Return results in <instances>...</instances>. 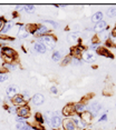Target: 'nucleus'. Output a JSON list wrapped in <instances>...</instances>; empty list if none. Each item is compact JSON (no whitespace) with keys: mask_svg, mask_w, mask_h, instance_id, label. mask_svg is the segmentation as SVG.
I'll list each match as a JSON object with an SVG mask.
<instances>
[{"mask_svg":"<svg viewBox=\"0 0 116 130\" xmlns=\"http://www.w3.org/2000/svg\"><path fill=\"white\" fill-rule=\"evenodd\" d=\"M51 58H53V60L55 61V62H58V61L61 59V54L59 51H54Z\"/></svg>","mask_w":116,"mask_h":130,"instance_id":"nucleus-22","label":"nucleus"},{"mask_svg":"<svg viewBox=\"0 0 116 130\" xmlns=\"http://www.w3.org/2000/svg\"><path fill=\"white\" fill-rule=\"evenodd\" d=\"M34 49H35L36 52H38V54H45V52L47 51L46 46H45L44 43L39 42V41H38V42H36L34 45Z\"/></svg>","mask_w":116,"mask_h":130,"instance_id":"nucleus-12","label":"nucleus"},{"mask_svg":"<svg viewBox=\"0 0 116 130\" xmlns=\"http://www.w3.org/2000/svg\"><path fill=\"white\" fill-rule=\"evenodd\" d=\"M6 94L8 96L9 99H11L14 96H16V94H17V87L15 85L8 86L7 89H6Z\"/></svg>","mask_w":116,"mask_h":130,"instance_id":"nucleus-9","label":"nucleus"},{"mask_svg":"<svg viewBox=\"0 0 116 130\" xmlns=\"http://www.w3.org/2000/svg\"><path fill=\"white\" fill-rule=\"evenodd\" d=\"M39 42L44 43L46 46V48L49 49H54L56 47V43H57V40L56 38L53 36V35H45V36L39 38Z\"/></svg>","mask_w":116,"mask_h":130,"instance_id":"nucleus-1","label":"nucleus"},{"mask_svg":"<svg viewBox=\"0 0 116 130\" xmlns=\"http://www.w3.org/2000/svg\"><path fill=\"white\" fill-rule=\"evenodd\" d=\"M107 120V115L106 113H103L102 116H100V118L98 119V122H102V121H106Z\"/></svg>","mask_w":116,"mask_h":130,"instance_id":"nucleus-34","label":"nucleus"},{"mask_svg":"<svg viewBox=\"0 0 116 130\" xmlns=\"http://www.w3.org/2000/svg\"><path fill=\"white\" fill-rule=\"evenodd\" d=\"M103 17H104V13L100 12V11H97V12H95L93 16H92V21L93 22H99L103 20Z\"/></svg>","mask_w":116,"mask_h":130,"instance_id":"nucleus-18","label":"nucleus"},{"mask_svg":"<svg viewBox=\"0 0 116 130\" xmlns=\"http://www.w3.org/2000/svg\"><path fill=\"white\" fill-rule=\"evenodd\" d=\"M77 38H78V34H75V32H73V34L69 35V37H68V40L71 41V42H75Z\"/></svg>","mask_w":116,"mask_h":130,"instance_id":"nucleus-27","label":"nucleus"},{"mask_svg":"<svg viewBox=\"0 0 116 130\" xmlns=\"http://www.w3.org/2000/svg\"><path fill=\"white\" fill-rule=\"evenodd\" d=\"M29 32L27 31V29H26V26H20L19 27V31H18V37L20 38V39H26V38H28L29 36Z\"/></svg>","mask_w":116,"mask_h":130,"instance_id":"nucleus-14","label":"nucleus"},{"mask_svg":"<svg viewBox=\"0 0 116 130\" xmlns=\"http://www.w3.org/2000/svg\"><path fill=\"white\" fill-rule=\"evenodd\" d=\"M49 90H50V92H51V93H54V94L58 93V89H57V87H56V86H51Z\"/></svg>","mask_w":116,"mask_h":130,"instance_id":"nucleus-33","label":"nucleus"},{"mask_svg":"<svg viewBox=\"0 0 116 130\" xmlns=\"http://www.w3.org/2000/svg\"><path fill=\"white\" fill-rule=\"evenodd\" d=\"M97 54L100 55V56H105V57H108V58H113V55L109 54V51H108L107 49H105V48L98 49V50H97Z\"/></svg>","mask_w":116,"mask_h":130,"instance_id":"nucleus-20","label":"nucleus"},{"mask_svg":"<svg viewBox=\"0 0 116 130\" xmlns=\"http://www.w3.org/2000/svg\"><path fill=\"white\" fill-rule=\"evenodd\" d=\"M106 28H107V22L104 21V20H102V21H99V22L96 23V26L94 27L93 30L95 32H103Z\"/></svg>","mask_w":116,"mask_h":130,"instance_id":"nucleus-10","label":"nucleus"},{"mask_svg":"<svg viewBox=\"0 0 116 130\" xmlns=\"http://www.w3.org/2000/svg\"><path fill=\"white\" fill-rule=\"evenodd\" d=\"M71 61V58L70 57H66V58H64V60H62V62H61V66H66V64H68Z\"/></svg>","mask_w":116,"mask_h":130,"instance_id":"nucleus-32","label":"nucleus"},{"mask_svg":"<svg viewBox=\"0 0 116 130\" xmlns=\"http://www.w3.org/2000/svg\"><path fill=\"white\" fill-rule=\"evenodd\" d=\"M44 21L47 22L48 25H51L54 28H58V27H59V23L56 22V21H53V20H44Z\"/></svg>","mask_w":116,"mask_h":130,"instance_id":"nucleus-28","label":"nucleus"},{"mask_svg":"<svg viewBox=\"0 0 116 130\" xmlns=\"http://www.w3.org/2000/svg\"><path fill=\"white\" fill-rule=\"evenodd\" d=\"M83 58L85 59V61L87 62H94L95 61V56L92 52H83Z\"/></svg>","mask_w":116,"mask_h":130,"instance_id":"nucleus-19","label":"nucleus"},{"mask_svg":"<svg viewBox=\"0 0 116 130\" xmlns=\"http://www.w3.org/2000/svg\"><path fill=\"white\" fill-rule=\"evenodd\" d=\"M107 16L109 18H114L116 17V7H111L107 9Z\"/></svg>","mask_w":116,"mask_h":130,"instance_id":"nucleus-21","label":"nucleus"},{"mask_svg":"<svg viewBox=\"0 0 116 130\" xmlns=\"http://www.w3.org/2000/svg\"><path fill=\"white\" fill-rule=\"evenodd\" d=\"M16 112H17L18 117H23L27 119V118L30 116V108H29V106H27V105H22L17 109Z\"/></svg>","mask_w":116,"mask_h":130,"instance_id":"nucleus-3","label":"nucleus"},{"mask_svg":"<svg viewBox=\"0 0 116 130\" xmlns=\"http://www.w3.org/2000/svg\"><path fill=\"white\" fill-rule=\"evenodd\" d=\"M62 127L65 130H76V125L71 118H66L65 120H62Z\"/></svg>","mask_w":116,"mask_h":130,"instance_id":"nucleus-5","label":"nucleus"},{"mask_svg":"<svg viewBox=\"0 0 116 130\" xmlns=\"http://www.w3.org/2000/svg\"><path fill=\"white\" fill-rule=\"evenodd\" d=\"M112 37H116V27L112 30Z\"/></svg>","mask_w":116,"mask_h":130,"instance_id":"nucleus-39","label":"nucleus"},{"mask_svg":"<svg viewBox=\"0 0 116 130\" xmlns=\"http://www.w3.org/2000/svg\"><path fill=\"white\" fill-rule=\"evenodd\" d=\"M49 125L53 126L54 128L58 129L59 127L62 125V119H61V117H60V116H53L51 118H50V120H49Z\"/></svg>","mask_w":116,"mask_h":130,"instance_id":"nucleus-6","label":"nucleus"},{"mask_svg":"<svg viewBox=\"0 0 116 130\" xmlns=\"http://www.w3.org/2000/svg\"><path fill=\"white\" fill-rule=\"evenodd\" d=\"M86 109H87L88 112H91V115L93 117H96L97 113L100 111V109H102V106H100V103H98V102H93L92 105L87 106Z\"/></svg>","mask_w":116,"mask_h":130,"instance_id":"nucleus-4","label":"nucleus"},{"mask_svg":"<svg viewBox=\"0 0 116 130\" xmlns=\"http://www.w3.org/2000/svg\"><path fill=\"white\" fill-rule=\"evenodd\" d=\"M71 119H73V121L75 122L76 128L78 127V128H80V129H84L85 127H86V123L82 119H80L79 116H73V117H71Z\"/></svg>","mask_w":116,"mask_h":130,"instance_id":"nucleus-15","label":"nucleus"},{"mask_svg":"<svg viewBox=\"0 0 116 130\" xmlns=\"http://www.w3.org/2000/svg\"><path fill=\"white\" fill-rule=\"evenodd\" d=\"M11 27H12V23H11V22H6V25H5V27H4V29H2V34H7V32L9 31V30H10V29H11Z\"/></svg>","mask_w":116,"mask_h":130,"instance_id":"nucleus-26","label":"nucleus"},{"mask_svg":"<svg viewBox=\"0 0 116 130\" xmlns=\"http://www.w3.org/2000/svg\"><path fill=\"white\" fill-rule=\"evenodd\" d=\"M5 25H6L5 18H4V17H0V31H2V29H4Z\"/></svg>","mask_w":116,"mask_h":130,"instance_id":"nucleus-31","label":"nucleus"},{"mask_svg":"<svg viewBox=\"0 0 116 130\" xmlns=\"http://www.w3.org/2000/svg\"><path fill=\"white\" fill-rule=\"evenodd\" d=\"M53 116H60V112H59V111H54L53 112Z\"/></svg>","mask_w":116,"mask_h":130,"instance_id":"nucleus-40","label":"nucleus"},{"mask_svg":"<svg viewBox=\"0 0 116 130\" xmlns=\"http://www.w3.org/2000/svg\"><path fill=\"white\" fill-rule=\"evenodd\" d=\"M2 67L6 68V69H8V70H11V71H14V70L17 68V66L15 63H7V62L2 64Z\"/></svg>","mask_w":116,"mask_h":130,"instance_id":"nucleus-24","label":"nucleus"},{"mask_svg":"<svg viewBox=\"0 0 116 130\" xmlns=\"http://www.w3.org/2000/svg\"><path fill=\"white\" fill-rule=\"evenodd\" d=\"M62 115L66 117H73L74 116V112H75V110H74V105H67L65 106L64 108H62Z\"/></svg>","mask_w":116,"mask_h":130,"instance_id":"nucleus-8","label":"nucleus"},{"mask_svg":"<svg viewBox=\"0 0 116 130\" xmlns=\"http://www.w3.org/2000/svg\"><path fill=\"white\" fill-rule=\"evenodd\" d=\"M71 63L74 64V66H79L80 63V60H79V58H76V57H74V58H71Z\"/></svg>","mask_w":116,"mask_h":130,"instance_id":"nucleus-29","label":"nucleus"},{"mask_svg":"<svg viewBox=\"0 0 116 130\" xmlns=\"http://www.w3.org/2000/svg\"><path fill=\"white\" fill-rule=\"evenodd\" d=\"M0 101H1V98H0Z\"/></svg>","mask_w":116,"mask_h":130,"instance_id":"nucleus-41","label":"nucleus"},{"mask_svg":"<svg viewBox=\"0 0 116 130\" xmlns=\"http://www.w3.org/2000/svg\"><path fill=\"white\" fill-rule=\"evenodd\" d=\"M25 123H26V122H17V123H16V129H17V130H20V129L22 128V126L25 125Z\"/></svg>","mask_w":116,"mask_h":130,"instance_id":"nucleus-35","label":"nucleus"},{"mask_svg":"<svg viewBox=\"0 0 116 130\" xmlns=\"http://www.w3.org/2000/svg\"><path fill=\"white\" fill-rule=\"evenodd\" d=\"M36 122L37 123H39V125H43V123L45 122V120H44V117H43V115H40V113H36Z\"/></svg>","mask_w":116,"mask_h":130,"instance_id":"nucleus-25","label":"nucleus"},{"mask_svg":"<svg viewBox=\"0 0 116 130\" xmlns=\"http://www.w3.org/2000/svg\"><path fill=\"white\" fill-rule=\"evenodd\" d=\"M48 31H49V29L47 28L46 26H39V27H37V29H36V31H35L34 35H36V36H38V37H43Z\"/></svg>","mask_w":116,"mask_h":130,"instance_id":"nucleus-11","label":"nucleus"},{"mask_svg":"<svg viewBox=\"0 0 116 130\" xmlns=\"http://www.w3.org/2000/svg\"><path fill=\"white\" fill-rule=\"evenodd\" d=\"M80 115H82V116H80V119L84 121L85 123H91V122H92L93 116L91 115V112L85 111V112H83V113H80Z\"/></svg>","mask_w":116,"mask_h":130,"instance_id":"nucleus-17","label":"nucleus"},{"mask_svg":"<svg viewBox=\"0 0 116 130\" xmlns=\"http://www.w3.org/2000/svg\"><path fill=\"white\" fill-rule=\"evenodd\" d=\"M16 121H17V122H26V118H23V117H17L16 118Z\"/></svg>","mask_w":116,"mask_h":130,"instance_id":"nucleus-37","label":"nucleus"},{"mask_svg":"<svg viewBox=\"0 0 116 130\" xmlns=\"http://www.w3.org/2000/svg\"><path fill=\"white\" fill-rule=\"evenodd\" d=\"M89 48H91L92 50H96L97 48H98V43H96V42H93L91 45V47H89Z\"/></svg>","mask_w":116,"mask_h":130,"instance_id":"nucleus-38","label":"nucleus"},{"mask_svg":"<svg viewBox=\"0 0 116 130\" xmlns=\"http://www.w3.org/2000/svg\"><path fill=\"white\" fill-rule=\"evenodd\" d=\"M2 51V57H4L5 60H7V63H11L14 61V57L16 56L15 54L14 49L9 48V47H4V48L1 49Z\"/></svg>","mask_w":116,"mask_h":130,"instance_id":"nucleus-2","label":"nucleus"},{"mask_svg":"<svg viewBox=\"0 0 116 130\" xmlns=\"http://www.w3.org/2000/svg\"><path fill=\"white\" fill-rule=\"evenodd\" d=\"M23 10H25L27 13H31L35 11V6L34 5H26V6H23Z\"/></svg>","mask_w":116,"mask_h":130,"instance_id":"nucleus-23","label":"nucleus"},{"mask_svg":"<svg viewBox=\"0 0 116 130\" xmlns=\"http://www.w3.org/2000/svg\"><path fill=\"white\" fill-rule=\"evenodd\" d=\"M86 107H87V106H86L85 103H82V102L75 103V105H74V110H75V112H77V113H83V112L86 111Z\"/></svg>","mask_w":116,"mask_h":130,"instance_id":"nucleus-16","label":"nucleus"},{"mask_svg":"<svg viewBox=\"0 0 116 130\" xmlns=\"http://www.w3.org/2000/svg\"><path fill=\"white\" fill-rule=\"evenodd\" d=\"M45 102V97L43 93H36L31 99V103L35 106H41Z\"/></svg>","mask_w":116,"mask_h":130,"instance_id":"nucleus-7","label":"nucleus"},{"mask_svg":"<svg viewBox=\"0 0 116 130\" xmlns=\"http://www.w3.org/2000/svg\"><path fill=\"white\" fill-rule=\"evenodd\" d=\"M11 100H12V103L16 106H22L25 105V100H23V97L21 96V94H16V96H14L12 98H11Z\"/></svg>","mask_w":116,"mask_h":130,"instance_id":"nucleus-13","label":"nucleus"},{"mask_svg":"<svg viewBox=\"0 0 116 130\" xmlns=\"http://www.w3.org/2000/svg\"><path fill=\"white\" fill-rule=\"evenodd\" d=\"M20 130H31V127L29 126V125H28V123H27V122H26L25 125L22 126V128L20 129Z\"/></svg>","mask_w":116,"mask_h":130,"instance_id":"nucleus-36","label":"nucleus"},{"mask_svg":"<svg viewBox=\"0 0 116 130\" xmlns=\"http://www.w3.org/2000/svg\"><path fill=\"white\" fill-rule=\"evenodd\" d=\"M8 80V75L7 73H0V82H5Z\"/></svg>","mask_w":116,"mask_h":130,"instance_id":"nucleus-30","label":"nucleus"}]
</instances>
